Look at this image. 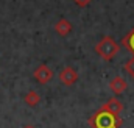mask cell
<instances>
[{"label": "cell", "instance_id": "obj_1", "mask_svg": "<svg viewBox=\"0 0 134 128\" xmlns=\"http://www.w3.org/2000/svg\"><path fill=\"white\" fill-rule=\"evenodd\" d=\"M89 125L92 128H120L122 125V119L119 116H114L108 111L98 109L97 113H94L89 119Z\"/></svg>", "mask_w": 134, "mask_h": 128}, {"label": "cell", "instance_id": "obj_2", "mask_svg": "<svg viewBox=\"0 0 134 128\" xmlns=\"http://www.w3.org/2000/svg\"><path fill=\"white\" fill-rule=\"evenodd\" d=\"M120 50V45L117 44V41L111 36H103L100 41L95 44V53L103 58L104 61H111Z\"/></svg>", "mask_w": 134, "mask_h": 128}, {"label": "cell", "instance_id": "obj_3", "mask_svg": "<svg viewBox=\"0 0 134 128\" xmlns=\"http://www.w3.org/2000/svg\"><path fill=\"white\" fill-rule=\"evenodd\" d=\"M58 78L59 81L64 84V86H73L76 81H78V72L70 67V66H66L64 69H61V72L58 73Z\"/></svg>", "mask_w": 134, "mask_h": 128}, {"label": "cell", "instance_id": "obj_4", "mask_svg": "<svg viewBox=\"0 0 134 128\" xmlns=\"http://www.w3.org/2000/svg\"><path fill=\"white\" fill-rule=\"evenodd\" d=\"M34 78H36L41 84H47V83L52 81V78H53V70H52L48 66L41 64V66L36 67V70H34Z\"/></svg>", "mask_w": 134, "mask_h": 128}, {"label": "cell", "instance_id": "obj_5", "mask_svg": "<svg viewBox=\"0 0 134 128\" xmlns=\"http://www.w3.org/2000/svg\"><path fill=\"white\" fill-rule=\"evenodd\" d=\"M100 109L108 111V113H111V114H114V116H119V117H120V113L123 111V105H122V102H120L119 98L112 97V98H109L106 103H103V105H101Z\"/></svg>", "mask_w": 134, "mask_h": 128}, {"label": "cell", "instance_id": "obj_6", "mask_svg": "<svg viewBox=\"0 0 134 128\" xmlns=\"http://www.w3.org/2000/svg\"><path fill=\"white\" fill-rule=\"evenodd\" d=\"M126 88H128V83H126V80L123 78V77H114L111 81H109V89L115 94V95H119V94H122L123 91H126Z\"/></svg>", "mask_w": 134, "mask_h": 128}, {"label": "cell", "instance_id": "obj_7", "mask_svg": "<svg viewBox=\"0 0 134 128\" xmlns=\"http://www.w3.org/2000/svg\"><path fill=\"white\" fill-rule=\"evenodd\" d=\"M55 31L58 33L59 36H67L69 33L72 31V24L67 19H59L55 25Z\"/></svg>", "mask_w": 134, "mask_h": 128}, {"label": "cell", "instance_id": "obj_8", "mask_svg": "<svg viewBox=\"0 0 134 128\" xmlns=\"http://www.w3.org/2000/svg\"><path fill=\"white\" fill-rule=\"evenodd\" d=\"M120 44H122L126 50H130V52L134 55V28L131 30V31H128L123 38H122Z\"/></svg>", "mask_w": 134, "mask_h": 128}, {"label": "cell", "instance_id": "obj_9", "mask_svg": "<svg viewBox=\"0 0 134 128\" xmlns=\"http://www.w3.org/2000/svg\"><path fill=\"white\" fill-rule=\"evenodd\" d=\"M24 100H25L27 105H30V106H36V105L41 102V95H39L36 91H30V92H27V95L24 97Z\"/></svg>", "mask_w": 134, "mask_h": 128}, {"label": "cell", "instance_id": "obj_10", "mask_svg": "<svg viewBox=\"0 0 134 128\" xmlns=\"http://www.w3.org/2000/svg\"><path fill=\"white\" fill-rule=\"evenodd\" d=\"M123 69H125V72H126L130 77H133L134 78V58L128 60V61L125 63V66H123Z\"/></svg>", "mask_w": 134, "mask_h": 128}, {"label": "cell", "instance_id": "obj_11", "mask_svg": "<svg viewBox=\"0 0 134 128\" xmlns=\"http://www.w3.org/2000/svg\"><path fill=\"white\" fill-rule=\"evenodd\" d=\"M73 2H75V3H76L78 6H81V8H84V6H87V5H89V3H91L92 0H73Z\"/></svg>", "mask_w": 134, "mask_h": 128}, {"label": "cell", "instance_id": "obj_12", "mask_svg": "<svg viewBox=\"0 0 134 128\" xmlns=\"http://www.w3.org/2000/svg\"><path fill=\"white\" fill-rule=\"evenodd\" d=\"M25 128H33V127H25Z\"/></svg>", "mask_w": 134, "mask_h": 128}]
</instances>
